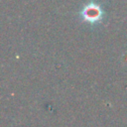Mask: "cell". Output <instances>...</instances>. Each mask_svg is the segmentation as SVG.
Segmentation results:
<instances>
[{
	"label": "cell",
	"instance_id": "6da1fadb",
	"mask_svg": "<svg viewBox=\"0 0 127 127\" xmlns=\"http://www.w3.org/2000/svg\"><path fill=\"white\" fill-rule=\"evenodd\" d=\"M82 15L86 21L89 22H95L101 15V11L98 6L94 4H89L87 5L84 10L82 11Z\"/></svg>",
	"mask_w": 127,
	"mask_h": 127
}]
</instances>
